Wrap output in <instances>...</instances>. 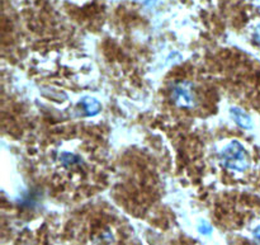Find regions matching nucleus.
Here are the masks:
<instances>
[{
	"instance_id": "nucleus-1",
	"label": "nucleus",
	"mask_w": 260,
	"mask_h": 245,
	"mask_svg": "<svg viewBox=\"0 0 260 245\" xmlns=\"http://www.w3.org/2000/svg\"><path fill=\"white\" fill-rule=\"evenodd\" d=\"M222 164L228 169L236 170V172H243L248 167V159L244 147L238 141H233L222 150L221 154Z\"/></svg>"
},
{
	"instance_id": "nucleus-2",
	"label": "nucleus",
	"mask_w": 260,
	"mask_h": 245,
	"mask_svg": "<svg viewBox=\"0 0 260 245\" xmlns=\"http://www.w3.org/2000/svg\"><path fill=\"white\" fill-rule=\"evenodd\" d=\"M231 116L233 118L235 119L236 124L241 127H250L251 126V121L250 117L248 116L246 113H244V111L239 108H233L231 109Z\"/></svg>"
},
{
	"instance_id": "nucleus-3",
	"label": "nucleus",
	"mask_w": 260,
	"mask_h": 245,
	"mask_svg": "<svg viewBox=\"0 0 260 245\" xmlns=\"http://www.w3.org/2000/svg\"><path fill=\"white\" fill-rule=\"evenodd\" d=\"M174 99L175 102H182L183 106H187L190 103L189 90L184 85H179L174 89Z\"/></svg>"
},
{
	"instance_id": "nucleus-4",
	"label": "nucleus",
	"mask_w": 260,
	"mask_h": 245,
	"mask_svg": "<svg viewBox=\"0 0 260 245\" xmlns=\"http://www.w3.org/2000/svg\"><path fill=\"white\" fill-rule=\"evenodd\" d=\"M83 103L85 104V111H88V116H94L98 113L99 108H101L95 99H84Z\"/></svg>"
},
{
	"instance_id": "nucleus-5",
	"label": "nucleus",
	"mask_w": 260,
	"mask_h": 245,
	"mask_svg": "<svg viewBox=\"0 0 260 245\" xmlns=\"http://www.w3.org/2000/svg\"><path fill=\"white\" fill-rule=\"evenodd\" d=\"M258 38H259V41H260V27H259V29H258Z\"/></svg>"
}]
</instances>
